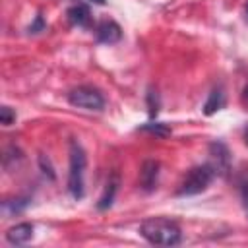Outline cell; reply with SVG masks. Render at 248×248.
<instances>
[{"label": "cell", "mask_w": 248, "mask_h": 248, "mask_svg": "<svg viewBox=\"0 0 248 248\" xmlns=\"http://www.w3.org/2000/svg\"><path fill=\"white\" fill-rule=\"evenodd\" d=\"M140 234L155 246H176L182 240L180 227L167 217H151L140 225Z\"/></svg>", "instance_id": "6da1fadb"}, {"label": "cell", "mask_w": 248, "mask_h": 248, "mask_svg": "<svg viewBox=\"0 0 248 248\" xmlns=\"http://www.w3.org/2000/svg\"><path fill=\"white\" fill-rule=\"evenodd\" d=\"M87 157L83 147L78 141L70 143V172H68V192L74 200L83 198V172H85Z\"/></svg>", "instance_id": "7a4b0ae2"}, {"label": "cell", "mask_w": 248, "mask_h": 248, "mask_svg": "<svg viewBox=\"0 0 248 248\" xmlns=\"http://www.w3.org/2000/svg\"><path fill=\"white\" fill-rule=\"evenodd\" d=\"M213 178H215V170H213V167L209 163L192 167L184 174V178H182L176 194L178 196H196V194H202L203 190H207V186L213 182Z\"/></svg>", "instance_id": "3957f363"}, {"label": "cell", "mask_w": 248, "mask_h": 248, "mask_svg": "<svg viewBox=\"0 0 248 248\" xmlns=\"http://www.w3.org/2000/svg\"><path fill=\"white\" fill-rule=\"evenodd\" d=\"M68 103L72 107H78V108H83V110H103L105 97L95 87L81 85V87H76L68 93Z\"/></svg>", "instance_id": "277c9868"}, {"label": "cell", "mask_w": 248, "mask_h": 248, "mask_svg": "<svg viewBox=\"0 0 248 248\" xmlns=\"http://www.w3.org/2000/svg\"><path fill=\"white\" fill-rule=\"evenodd\" d=\"M95 37L99 43H105V45H114L122 39V29L116 21L112 19H103L97 27H95Z\"/></svg>", "instance_id": "5b68a950"}, {"label": "cell", "mask_w": 248, "mask_h": 248, "mask_svg": "<svg viewBox=\"0 0 248 248\" xmlns=\"http://www.w3.org/2000/svg\"><path fill=\"white\" fill-rule=\"evenodd\" d=\"M209 155L211 161L209 165L213 167L215 174H227L229 172V151L221 141H215L209 145Z\"/></svg>", "instance_id": "8992f818"}, {"label": "cell", "mask_w": 248, "mask_h": 248, "mask_svg": "<svg viewBox=\"0 0 248 248\" xmlns=\"http://www.w3.org/2000/svg\"><path fill=\"white\" fill-rule=\"evenodd\" d=\"M33 225L31 223H17L16 227L8 229L6 231V240L10 244H16V246H21L25 242H29L33 238Z\"/></svg>", "instance_id": "52a82bcc"}, {"label": "cell", "mask_w": 248, "mask_h": 248, "mask_svg": "<svg viewBox=\"0 0 248 248\" xmlns=\"http://www.w3.org/2000/svg\"><path fill=\"white\" fill-rule=\"evenodd\" d=\"M157 176H159V163L157 161H145L140 170V186L143 190H153L157 186Z\"/></svg>", "instance_id": "ba28073f"}, {"label": "cell", "mask_w": 248, "mask_h": 248, "mask_svg": "<svg viewBox=\"0 0 248 248\" xmlns=\"http://www.w3.org/2000/svg\"><path fill=\"white\" fill-rule=\"evenodd\" d=\"M68 19L76 27H89L91 25V12L85 4H74L68 10Z\"/></svg>", "instance_id": "9c48e42d"}, {"label": "cell", "mask_w": 248, "mask_h": 248, "mask_svg": "<svg viewBox=\"0 0 248 248\" xmlns=\"http://www.w3.org/2000/svg\"><path fill=\"white\" fill-rule=\"evenodd\" d=\"M225 107V93H223V87H213L205 105H203V112L205 114H213L217 110H221Z\"/></svg>", "instance_id": "30bf717a"}, {"label": "cell", "mask_w": 248, "mask_h": 248, "mask_svg": "<svg viewBox=\"0 0 248 248\" xmlns=\"http://www.w3.org/2000/svg\"><path fill=\"white\" fill-rule=\"evenodd\" d=\"M116 190H118V178L116 176H112L108 182H107V188H105V192H103V196L99 198V203H97V209H108L110 205H112V200H114V194H116Z\"/></svg>", "instance_id": "8fae6325"}, {"label": "cell", "mask_w": 248, "mask_h": 248, "mask_svg": "<svg viewBox=\"0 0 248 248\" xmlns=\"http://www.w3.org/2000/svg\"><path fill=\"white\" fill-rule=\"evenodd\" d=\"M141 130H143V132H149V134H155L157 138H167V136H170V128H169L167 124H161V122L145 124V126H141Z\"/></svg>", "instance_id": "7c38bea8"}, {"label": "cell", "mask_w": 248, "mask_h": 248, "mask_svg": "<svg viewBox=\"0 0 248 248\" xmlns=\"http://www.w3.org/2000/svg\"><path fill=\"white\" fill-rule=\"evenodd\" d=\"M147 107H149V116L151 118L157 116V112H159V95L153 89H149V93H147Z\"/></svg>", "instance_id": "4fadbf2b"}, {"label": "cell", "mask_w": 248, "mask_h": 248, "mask_svg": "<svg viewBox=\"0 0 248 248\" xmlns=\"http://www.w3.org/2000/svg\"><path fill=\"white\" fill-rule=\"evenodd\" d=\"M14 120H16V112H14V108H10L8 105H4V107L0 108V122H2L4 126H10Z\"/></svg>", "instance_id": "5bb4252c"}, {"label": "cell", "mask_w": 248, "mask_h": 248, "mask_svg": "<svg viewBox=\"0 0 248 248\" xmlns=\"http://www.w3.org/2000/svg\"><path fill=\"white\" fill-rule=\"evenodd\" d=\"M240 196H242V203H244V209L248 213V178L240 182Z\"/></svg>", "instance_id": "9a60e30c"}, {"label": "cell", "mask_w": 248, "mask_h": 248, "mask_svg": "<svg viewBox=\"0 0 248 248\" xmlns=\"http://www.w3.org/2000/svg\"><path fill=\"white\" fill-rule=\"evenodd\" d=\"M43 29H45V21H43L41 16H37V17H35V23L29 27V31H31V33H39V31H43Z\"/></svg>", "instance_id": "2e32d148"}, {"label": "cell", "mask_w": 248, "mask_h": 248, "mask_svg": "<svg viewBox=\"0 0 248 248\" xmlns=\"http://www.w3.org/2000/svg\"><path fill=\"white\" fill-rule=\"evenodd\" d=\"M39 163H41V167L45 169V172H48V176H50V178H54V172H52V167L48 165V159H46V163H45V155H41V157H39Z\"/></svg>", "instance_id": "e0dca14e"}, {"label": "cell", "mask_w": 248, "mask_h": 248, "mask_svg": "<svg viewBox=\"0 0 248 248\" xmlns=\"http://www.w3.org/2000/svg\"><path fill=\"white\" fill-rule=\"evenodd\" d=\"M244 101L248 103V85H246V89H244Z\"/></svg>", "instance_id": "ac0fdd59"}, {"label": "cell", "mask_w": 248, "mask_h": 248, "mask_svg": "<svg viewBox=\"0 0 248 248\" xmlns=\"http://www.w3.org/2000/svg\"><path fill=\"white\" fill-rule=\"evenodd\" d=\"M244 141H246V145H248V128H246V132H244Z\"/></svg>", "instance_id": "d6986e66"}, {"label": "cell", "mask_w": 248, "mask_h": 248, "mask_svg": "<svg viewBox=\"0 0 248 248\" xmlns=\"http://www.w3.org/2000/svg\"><path fill=\"white\" fill-rule=\"evenodd\" d=\"M246 19H248V2H246Z\"/></svg>", "instance_id": "ffe728a7"}]
</instances>
